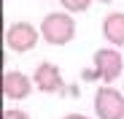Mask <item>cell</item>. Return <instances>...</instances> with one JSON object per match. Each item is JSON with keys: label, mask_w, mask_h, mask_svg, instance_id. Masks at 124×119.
<instances>
[{"label": "cell", "mask_w": 124, "mask_h": 119, "mask_svg": "<svg viewBox=\"0 0 124 119\" xmlns=\"http://www.w3.org/2000/svg\"><path fill=\"white\" fill-rule=\"evenodd\" d=\"M62 119H89V116H84V114H65Z\"/></svg>", "instance_id": "obj_12"}, {"label": "cell", "mask_w": 124, "mask_h": 119, "mask_svg": "<svg viewBox=\"0 0 124 119\" xmlns=\"http://www.w3.org/2000/svg\"><path fill=\"white\" fill-rule=\"evenodd\" d=\"M3 119H30V114L22 108H8V111H3Z\"/></svg>", "instance_id": "obj_9"}, {"label": "cell", "mask_w": 124, "mask_h": 119, "mask_svg": "<svg viewBox=\"0 0 124 119\" xmlns=\"http://www.w3.org/2000/svg\"><path fill=\"white\" fill-rule=\"evenodd\" d=\"M40 38V27H32L30 22H14L6 30V46L16 54H24L30 51Z\"/></svg>", "instance_id": "obj_3"}, {"label": "cell", "mask_w": 124, "mask_h": 119, "mask_svg": "<svg viewBox=\"0 0 124 119\" xmlns=\"http://www.w3.org/2000/svg\"><path fill=\"white\" fill-rule=\"evenodd\" d=\"M65 95H70V97H78V95H81V89H78L76 84H70V87L65 89Z\"/></svg>", "instance_id": "obj_11"}, {"label": "cell", "mask_w": 124, "mask_h": 119, "mask_svg": "<svg viewBox=\"0 0 124 119\" xmlns=\"http://www.w3.org/2000/svg\"><path fill=\"white\" fill-rule=\"evenodd\" d=\"M81 78H84V81H97V78H102V76H100L97 68H86V70H81Z\"/></svg>", "instance_id": "obj_10"}, {"label": "cell", "mask_w": 124, "mask_h": 119, "mask_svg": "<svg viewBox=\"0 0 124 119\" xmlns=\"http://www.w3.org/2000/svg\"><path fill=\"white\" fill-rule=\"evenodd\" d=\"M40 38L51 46H65L76 38V19L70 16V11H54L46 14L40 22Z\"/></svg>", "instance_id": "obj_1"}, {"label": "cell", "mask_w": 124, "mask_h": 119, "mask_svg": "<svg viewBox=\"0 0 124 119\" xmlns=\"http://www.w3.org/2000/svg\"><path fill=\"white\" fill-rule=\"evenodd\" d=\"M59 6L70 11V14H81V11H86L92 6V0H59Z\"/></svg>", "instance_id": "obj_8"}, {"label": "cell", "mask_w": 124, "mask_h": 119, "mask_svg": "<svg viewBox=\"0 0 124 119\" xmlns=\"http://www.w3.org/2000/svg\"><path fill=\"white\" fill-rule=\"evenodd\" d=\"M102 35L111 46H124V11H113L102 19Z\"/></svg>", "instance_id": "obj_7"}, {"label": "cell", "mask_w": 124, "mask_h": 119, "mask_svg": "<svg viewBox=\"0 0 124 119\" xmlns=\"http://www.w3.org/2000/svg\"><path fill=\"white\" fill-rule=\"evenodd\" d=\"M32 84L35 81H30L24 73L6 70L3 73V97H8V100H24V97L32 92Z\"/></svg>", "instance_id": "obj_6"}, {"label": "cell", "mask_w": 124, "mask_h": 119, "mask_svg": "<svg viewBox=\"0 0 124 119\" xmlns=\"http://www.w3.org/2000/svg\"><path fill=\"white\" fill-rule=\"evenodd\" d=\"M32 81L40 92L46 95H57V92H65V78H62V70L54 65V62H40L32 73Z\"/></svg>", "instance_id": "obj_5"}, {"label": "cell", "mask_w": 124, "mask_h": 119, "mask_svg": "<svg viewBox=\"0 0 124 119\" xmlns=\"http://www.w3.org/2000/svg\"><path fill=\"white\" fill-rule=\"evenodd\" d=\"M97 3H113V0H97Z\"/></svg>", "instance_id": "obj_13"}, {"label": "cell", "mask_w": 124, "mask_h": 119, "mask_svg": "<svg viewBox=\"0 0 124 119\" xmlns=\"http://www.w3.org/2000/svg\"><path fill=\"white\" fill-rule=\"evenodd\" d=\"M94 114L97 119H124V92L113 89L111 84L100 87L94 95Z\"/></svg>", "instance_id": "obj_2"}, {"label": "cell", "mask_w": 124, "mask_h": 119, "mask_svg": "<svg viewBox=\"0 0 124 119\" xmlns=\"http://www.w3.org/2000/svg\"><path fill=\"white\" fill-rule=\"evenodd\" d=\"M94 68L100 70L102 81L111 84V81H116V78L121 76L124 57H121V54H119V49H113V46H102V49H97V51H94Z\"/></svg>", "instance_id": "obj_4"}]
</instances>
